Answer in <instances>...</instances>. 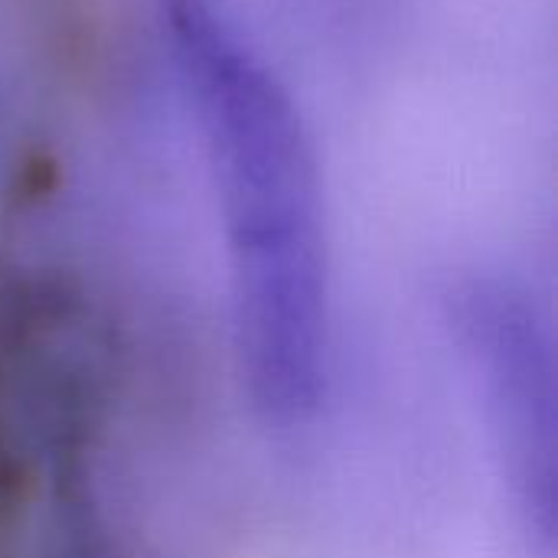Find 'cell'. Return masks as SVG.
Returning <instances> with one entry per match:
<instances>
[{
    "label": "cell",
    "instance_id": "obj_1",
    "mask_svg": "<svg viewBox=\"0 0 558 558\" xmlns=\"http://www.w3.org/2000/svg\"><path fill=\"white\" fill-rule=\"evenodd\" d=\"M219 183L235 353L252 405L291 432L327 379V255L317 177L294 111L206 0H167Z\"/></svg>",
    "mask_w": 558,
    "mask_h": 558
},
{
    "label": "cell",
    "instance_id": "obj_2",
    "mask_svg": "<svg viewBox=\"0 0 558 558\" xmlns=\"http://www.w3.org/2000/svg\"><path fill=\"white\" fill-rule=\"evenodd\" d=\"M468 350L484 376V402L526 533L553 546L556 409L553 353L530 307L507 288H477L464 311Z\"/></svg>",
    "mask_w": 558,
    "mask_h": 558
}]
</instances>
